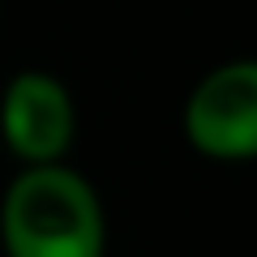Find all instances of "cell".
Segmentation results:
<instances>
[{
    "label": "cell",
    "instance_id": "obj_1",
    "mask_svg": "<svg viewBox=\"0 0 257 257\" xmlns=\"http://www.w3.org/2000/svg\"><path fill=\"white\" fill-rule=\"evenodd\" d=\"M5 257H107V206L73 163L18 167L0 197Z\"/></svg>",
    "mask_w": 257,
    "mask_h": 257
},
{
    "label": "cell",
    "instance_id": "obj_2",
    "mask_svg": "<svg viewBox=\"0 0 257 257\" xmlns=\"http://www.w3.org/2000/svg\"><path fill=\"white\" fill-rule=\"evenodd\" d=\"M180 133L206 163H257V56L223 60L189 86Z\"/></svg>",
    "mask_w": 257,
    "mask_h": 257
},
{
    "label": "cell",
    "instance_id": "obj_3",
    "mask_svg": "<svg viewBox=\"0 0 257 257\" xmlns=\"http://www.w3.org/2000/svg\"><path fill=\"white\" fill-rule=\"evenodd\" d=\"M0 142L18 167L69 163L77 142V99L64 77L47 69H18L0 90Z\"/></svg>",
    "mask_w": 257,
    "mask_h": 257
}]
</instances>
